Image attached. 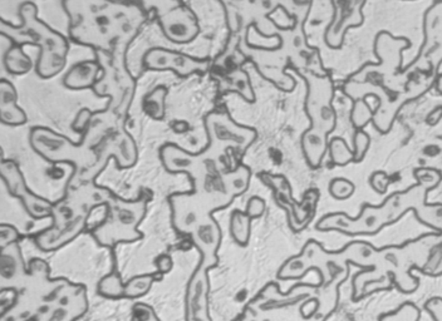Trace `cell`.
<instances>
[{
  "instance_id": "6da1fadb",
  "label": "cell",
  "mask_w": 442,
  "mask_h": 321,
  "mask_svg": "<svg viewBox=\"0 0 442 321\" xmlns=\"http://www.w3.org/2000/svg\"><path fill=\"white\" fill-rule=\"evenodd\" d=\"M23 19L21 30L28 36V43L38 45L41 53L36 62V73L43 79L53 78L65 69L70 45L65 36L38 19L36 4L25 1L19 8Z\"/></svg>"
},
{
  "instance_id": "7a4b0ae2",
  "label": "cell",
  "mask_w": 442,
  "mask_h": 321,
  "mask_svg": "<svg viewBox=\"0 0 442 321\" xmlns=\"http://www.w3.org/2000/svg\"><path fill=\"white\" fill-rule=\"evenodd\" d=\"M107 212L103 222L92 231L97 243L103 246L114 247L118 243H134L143 239V234L137 231V226L143 222L147 211V200H122L111 197L106 202Z\"/></svg>"
},
{
  "instance_id": "3957f363",
  "label": "cell",
  "mask_w": 442,
  "mask_h": 321,
  "mask_svg": "<svg viewBox=\"0 0 442 321\" xmlns=\"http://www.w3.org/2000/svg\"><path fill=\"white\" fill-rule=\"evenodd\" d=\"M308 94L306 109L311 118V129L328 136L335 129V111L333 107L335 88L333 82L327 74H306Z\"/></svg>"
},
{
  "instance_id": "277c9868",
  "label": "cell",
  "mask_w": 442,
  "mask_h": 321,
  "mask_svg": "<svg viewBox=\"0 0 442 321\" xmlns=\"http://www.w3.org/2000/svg\"><path fill=\"white\" fill-rule=\"evenodd\" d=\"M207 135L211 148L234 147L236 150H246L257 138L255 129L244 127L233 121L225 112H211L205 120Z\"/></svg>"
},
{
  "instance_id": "5b68a950",
  "label": "cell",
  "mask_w": 442,
  "mask_h": 321,
  "mask_svg": "<svg viewBox=\"0 0 442 321\" xmlns=\"http://www.w3.org/2000/svg\"><path fill=\"white\" fill-rule=\"evenodd\" d=\"M30 146L41 157L50 162H71L82 164L87 161L86 150L71 142L67 137L45 127H34L30 132Z\"/></svg>"
},
{
  "instance_id": "8992f818",
  "label": "cell",
  "mask_w": 442,
  "mask_h": 321,
  "mask_svg": "<svg viewBox=\"0 0 442 321\" xmlns=\"http://www.w3.org/2000/svg\"><path fill=\"white\" fill-rule=\"evenodd\" d=\"M367 0H332L335 13L324 34V41L333 49H339L346 32L364 23V7Z\"/></svg>"
},
{
  "instance_id": "52a82bcc",
  "label": "cell",
  "mask_w": 442,
  "mask_h": 321,
  "mask_svg": "<svg viewBox=\"0 0 442 321\" xmlns=\"http://www.w3.org/2000/svg\"><path fill=\"white\" fill-rule=\"evenodd\" d=\"M1 177L7 185L9 192L19 197L23 205L33 219L41 220L53 216V206L48 201L29 191L24 182L23 175L13 161H4L1 164Z\"/></svg>"
},
{
  "instance_id": "ba28073f",
  "label": "cell",
  "mask_w": 442,
  "mask_h": 321,
  "mask_svg": "<svg viewBox=\"0 0 442 321\" xmlns=\"http://www.w3.org/2000/svg\"><path fill=\"white\" fill-rule=\"evenodd\" d=\"M143 65L151 71H173L181 77H187L207 71L209 60L190 57L176 50L154 48L145 54Z\"/></svg>"
},
{
  "instance_id": "9c48e42d",
  "label": "cell",
  "mask_w": 442,
  "mask_h": 321,
  "mask_svg": "<svg viewBox=\"0 0 442 321\" xmlns=\"http://www.w3.org/2000/svg\"><path fill=\"white\" fill-rule=\"evenodd\" d=\"M165 36L175 43H189L199 36L198 18L190 8L176 7L160 16Z\"/></svg>"
},
{
  "instance_id": "30bf717a",
  "label": "cell",
  "mask_w": 442,
  "mask_h": 321,
  "mask_svg": "<svg viewBox=\"0 0 442 321\" xmlns=\"http://www.w3.org/2000/svg\"><path fill=\"white\" fill-rule=\"evenodd\" d=\"M161 161L165 168L171 173L182 172L193 179V188L200 179V172L202 170L201 155H191L180 148L176 144H165L160 152Z\"/></svg>"
},
{
  "instance_id": "8fae6325",
  "label": "cell",
  "mask_w": 442,
  "mask_h": 321,
  "mask_svg": "<svg viewBox=\"0 0 442 321\" xmlns=\"http://www.w3.org/2000/svg\"><path fill=\"white\" fill-rule=\"evenodd\" d=\"M207 269L209 266L200 264L198 270L193 272V278H190L187 295H186V319L200 320L209 319L207 316Z\"/></svg>"
},
{
  "instance_id": "7c38bea8",
  "label": "cell",
  "mask_w": 442,
  "mask_h": 321,
  "mask_svg": "<svg viewBox=\"0 0 442 321\" xmlns=\"http://www.w3.org/2000/svg\"><path fill=\"white\" fill-rule=\"evenodd\" d=\"M86 217L78 216L73 221L68 222L62 229L52 228V229L45 230L36 236V245L41 250L45 252L58 250L72 241L73 239H76L83 230L86 229Z\"/></svg>"
},
{
  "instance_id": "4fadbf2b",
  "label": "cell",
  "mask_w": 442,
  "mask_h": 321,
  "mask_svg": "<svg viewBox=\"0 0 442 321\" xmlns=\"http://www.w3.org/2000/svg\"><path fill=\"white\" fill-rule=\"evenodd\" d=\"M18 94L14 86L3 79L0 82V120L8 126H21L27 122V115L17 106Z\"/></svg>"
},
{
  "instance_id": "5bb4252c",
  "label": "cell",
  "mask_w": 442,
  "mask_h": 321,
  "mask_svg": "<svg viewBox=\"0 0 442 321\" xmlns=\"http://www.w3.org/2000/svg\"><path fill=\"white\" fill-rule=\"evenodd\" d=\"M101 67L94 60H83L73 65L63 78V85L72 91L92 88L100 74Z\"/></svg>"
},
{
  "instance_id": "9a60e30c",
  "label": "cell",
  "mask_w": 442,
  "mask_h": 321,
  "mask_svg": "<svg viewBox=\"0 0 442 321\" xmlns=\"http://www.w3.org/2000/svg\"><path fill=\"white\" fill-rule=\"evenodd\" d=\"M326 135L309 129L302 137V148L311 167L318 168L322 164L326 152L328 151V141Z\"/></svg>"
},
{
  "instance_id": "2e32d148",
  "label": "cell",
  "mask_w": 442,
  "mask_h": 321,
  "mask_svg": "<svg viewBox=\"0 0 442 321\" xmlns=\"http://www.w3.org/2000/svg\"><path fill=\"white\" fill-rule=\"evenodd\" d=\"M381 208H375L370 205L362 207V212L356 220L350 221L348 234H371L377 232L385 225V217Z\"/></svg>"
},
{
  "instance_id": "e0dca14e",
  "label": "cell",
  "mask_w": 442,
  "mask_h": 321,
  "mask_svg": "<svg viewBox=\"0 0 442 321\" xmlns=\"http://www.w3.org/2000/svg\"><path fill=\"white\" fill-rule=\"evenodd\" d=\"M4 65L10 74L23 76L32 69V59L24 53L23 44H14L4 56Z\"/></svg>"
},
{
  "instance_id": "ac0fdd59",
  "label": "cell",
  "mask_w": 442,
  "mask_h": 321,
  "mask_svg": "<svg viewBox=\"0 0 442 321\" xmlns=\"http://www.w3.org/2000/svg\"><path fill=\"white\" fill-rule=\"evenodd\" d=\"M167 97V88L158 86L149 93L143 100V109L154 121H162L165 118V100Z\"/></svg>"
},
{
  "instance_id": "d6986e66",
  "label": "cell",
  "mask_w": 442,
  "mask_h": 321,
  "mask_svg": "<svg viewBox=\"0 0 442 321\" xmlns=\"http://www.w3.org/2000/svg\"><path fill=\"white\" fill-rule=\"evenodd\" d=\"M250 170L246 166H239L235 171L228 172L222 176V184L225 187V192L231 197L239 196L246 191L249 186Z\"/></svg>"
},
{
  "instance_id": "ffe728a7",
  "label": "cell",
  "mask_w": 442,
  "mask_h": 321,
  "mask_svg": "<svg viewBox=\"0 0 442 321\" xmlns=\"http://www.w3.org/2000/svg\"><path fill=\"white\" fill-rule=\"evenodd\" d=\"M251 217L240 210H234L230 216V234L234 241L242 246L249 243Z\"/></svg>"
},
{
  "instance_id": "44dd1931",
  "label": "cell",
  "mask_w": 442,
  "mask_h": 321,
  "mask_svg": "<svg viewBox=\"0 0 442 321\" xmlns=\"http://www.w3.org/2000/svg\"><path fill=\"white\" fill-rule=\"evenodd\" d=\"M246 43L255 49L277 50L283 45V38L279 34L264 36L255 25H250L246 32Z\"/></svg>"
},
{
  "instance_id": "7402d4cb",
  "label": "cell",
  "mask_w": 442,
  "mask_h": 321,
  "mask_svg": "<svg viewBox=\"0 0 442 321\" xmlns=\"http://www.w3.org/2000/svg\"><path fill=\"white\" fill-rule=\"evenodd\" d=\"M156 281V275H140L129 280L125 284L123 298L137 299L149 293L154 283Z\"/></svg>"
},
{
  "instance_id": "603a6c76",
  "label": "cell",
  "mask_w": 442,
  "mask_h": 321,
  "mask_svg": "<svg viewBox=\"0 0 442 321\" xmlns=\"http://www.w3.org/2000/svg\"><path fill=\"white\" fill-rule=\"evenodd\" d=\"M98 293L108 299H122L125 293V284L117 272H112L102 278L98 284Z\"/></svg>"
},
{
  "instance_id": "cb8c5ba5",
  "label": "cell",
  "mask_w": 442,
  "mask_h": 321,
  "mask_svg": "<svg viewBox=\"0 0 442 321\" xmlns=\"http://www.w3.org/2000/svg\"><path fill=\"white\" fill-rule=\"evenodd\" d=\"M328 151L333 164L344 166L355 161V152L341 137H335L329 141Z\"/></svg>"
},
{
  "instance_id": "d4e9b609",
  "label": "cell",
  "mask_w": 442,
  "mask_h": 321,
  "mask_svg": "<svg viewBox=\"0 0 442 321\" xmlns=\"http://www.w3.org/2000/svg\"><path fill=\"white\" fill-rule=\"evenodd\" d=\"M312 269L311 265H308V261L300 254L299 256L292 257L283 265L278 274L279 278L283 280H289V278H300L304 276V274Z\"/></svg>"
},
{
  "instance_id": "484cf974",
  "label": "cell",
  "mask_w": 442,
  "mask_h": 321,
  "mask_svg": "<svg viewBox=\"0 0 442 321\" xmlns=\"http://www.w3.org/2000/svg\"><path fill=\"white\" fill-rule=\"evenodd\" d=\"M277 7H283L299 23L306 22L313 0H275Z\"/></svg>"
},
{
  "instance_id": "4316f807",
  "label": "cell",
  "mask_w": 442,
  "mask_h": 321,
  "mask_svg": "<svg viewBox=\"0 0 442 321\" xmlns=\"http://www.w3.org/2000/svg\"><path fill=\"white\" fill-rule=\"evenodd\" d=\"M366 98H358L353 103L350 121L357 129H362L368 124V122L373 120L375 111H372L370 104L366 102Z\"/></svg>"
},
{
  "instance_id": "83f0119b",
  "label": "cell",
  "mask_w": 442,
  "mask_h": 321,
  "mask_svg": "<svg viewBox=\"0 0 442 321\" xmlns=\"http://www.w3.org/2000/svg\"><path fill=\"white\" fill-rule=\"evenodd\" d=\"M19 261L21 260V255L17 252H7L6 249L1 250V258H0V274H1V278L4 280H10L14 278L18 272V267H19Z\"/></svg>"
},
{
  "instance_id": "f1b7e54d",
  "label": "cell",
  "mask_w": 442,
  "mask_h": 321,
  "mask_svg": "<svg viewBox=\"0 0 442 321\" xmlns=\"http://www.w3.org/2000/svg\"><path fill=\"white\" fill-rule=\"evenodd\" d=\"M231 83H233V88L235 92L242 94L245 100L248 102H253L254 100V92H253V87L250 85L249 77L246 74V71H236L235 73L231 74Z\"/></svg>"
},
{
  "instance_id": "f546056e",
  "label": "cell",
  "mask_w": 442,
  "mask_h": 321,
  "mask_svg": "<svg viewBox=\"0 0 442 321\" xmlns=\"http://www.w3.org/2000/svg\"><path fill=\"white\" fill-rule=\"evenodd\" d=\"M356 191V186L347 179H335L329 185V192L335 200H347Z\"/></svg>"
},
{
  "instance_id": "4dcf8cb0",
  "label": "cell",
  "mask_w": 442,
  "mask_h": 321,
  "mask_svg": "<svg viewBox=\"0 0 442 321\" xmlns=\"http://www.w3.org/2000/svg\"><path fill=\"white\" fill-rule=\"evenodd\" d=\"M420 318L419 309L411 302H406L405 305L399 307V310L393 314L382 315L379 320H417Z\"/></svg>"
},
{
  "instance_id": "1f68e13d",
  "label": "cell",
  "mask_w": 442,
  "mask_h": 321,
  "mask_svg": "<svg viewBox=\"0 0 442 321\" xmlns=\"http://www.w3.org/2000/svg\"><path fill=\"white\" fill-rule=\"evenodd\" d=\"M370 136L362 131V129H357L356 135H355V141H353V147H355V161L356 162H361L364 159L368 147H370Z\"/></svg>"
},
{
  "instance_id": "d6a6232c",
  "label": "cell",
  "mask_w": 442,
  "mask_h": 321,
  "mask_svg": "<svg viewBox=\"0 0 442 321\" xmlns=\"http://www.w3.org/2000/svg\"><path fill=\"white\" fill-rule=\"evenodd\" d=\"M19 237L21 235H19L18 230L10 225L3 223L0 226V249L4 250L9 245L17 243Z\"/></svg>"
},
{
  "instance_id": "836d02e7",
  "label": "cell",
  "mask_w": 442,
  "mask_h": 321,
  "mask_svg": "<svg viewBox=\"0 0 442 321\" xmlns=\"http://www.w3.org/2000/svg\"><path fill=\"white\" fill-rule=\"evenodd\" d=\"M132 318L135 320H158L154 307L143 302H136L132 307Z\"/></svg>"
},
{
  "instance_id": "e575fe53",
  "label": "cell",
  "mask_w": 442,
  "mask_h": 321,
  "mask_svg": "<svg viewBox=\"0 0 442 321\" xmlns=\"http://www.w3.org/2000/svg\"><path fill=\"white\" fill-rule=\"evenodd\" d=\"M92 112L88 109V108H83L81 109L78 112V115H76L74 121L72 123V129L76 132V133H82L86 131L90 122H91V118H92Z\"/></svg>"
},
{
  "instance_id": "d590c367",
  "label": "cell",
  "mask_w": 442,
  "mask_h": 321,
  "mask_svg": "<svg viewBox=\"0 0 442 321\" xmlns=\"http://www.w3.org/2000/svg\"><path fill=\"white\" fill-rule=\"evenodd\" d=\"M416 177L419 179L422 185L426 186V187H434V186L439 184V181L441 179L440 173L437 171H434V170H419L416 172Z\"/></svg>"
},
{
  "instance_id": "8d00e7d4",
  "label": "cell",
  "mask_w": 442,
  "mask_h": 321,
  "mask_svg": "<svg viewBox=\"0 0 442 321\" xmlns=\"http://www.w3.org/2000/svg\"><path fill=\"white\" fill-rule=\"evenodd\" d=\"M390 185V179L385 172H375L371 176L372 188L377 193L383 195L387 191V186Z\"/></svg>"
},
{
  "instance_id": "74e56055",
  "label": "cell",
  "mask_w": 442,
  "mask_h": 321,
  "mask_svg": "<svg viewBox=\"0 0 442 321\" xmlns=\"http://www.w3.org/2000/svg\"><path fill=\"white\" fill-rule=\"evenodd\" d=\"M265 211V201L260 197H251L248 205H246V214H249L251 219H257L262 214H264Z\"/></svg>"
},
{
  "instance_id": "f35d334b",
  "label": "cell",
  "mask_w": 442,
  "mask_h": 321,
  "mask_svg": "<svg viewBox=\"0 0 442 321\" xmlns=\"http://www.w3.org/2000/svg\"><path fill=\"white\" fill-rule=\"evenodd\" d=\"M172 266H173V261H172L171 256L164 254V255L157 257L156 267L158 274H167V272H171Z\"/></svg>"
},
{
  "instance_id": "ab89813d",
  "label": "cell",
  "mask_w": 442,
  "mask_h": 321,
  "mask_svg": "<svg viewBox=\"0 0 442 321\" xmlns=\"http://www.w3.org/2000/svg\"><path fill=\"white\" fill-rule=\"evenodd\" d=\"M426 309L436 320H442V299H431L426 304Z\"/></svg>"
},
{
  "instance_id": "60d3db41",
  "label": "cell",
  "mask_w": 442,
  "mask_h": 321,
  "mask_svg": "<svg viewBox=\"0 0 442 321\" xmlns=\"http://www.w3.org/2000/svg\"><path fill=\"white\" fill-rule=\"evenodd\" d=\"M318 307H319V302H318V300H309V301H307V302H304V304L302 305V307H300V311H302V315H303L304 318H307L308 319V318L313 316V315L317 313Z\"/></svg>"
},
{
  "instance_id": "b9f144b4",
  "label": "cell",
  "mask_w": 442,
  "mask_h": 321,
  "mask_svg": "<svg viewBox=\"0 0 442 321\" xmlns=\"http://www.w3.org/2000/svg\"><path fill=\"white\" fill-rule=\"evenodd\" d=\"M410 1H412V0H410Z\"/></svg>"
}]
</instances>
